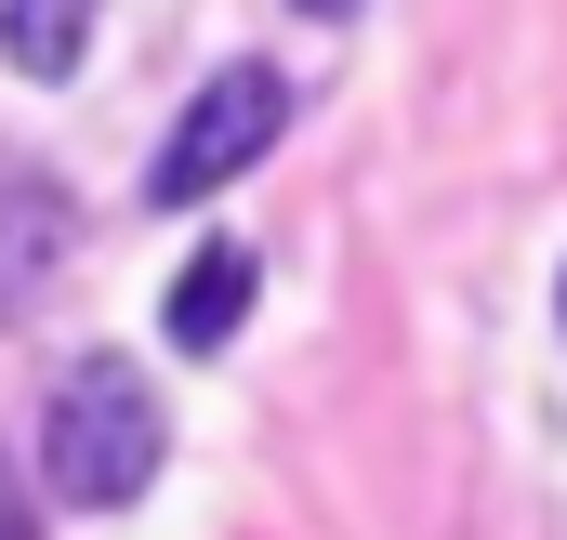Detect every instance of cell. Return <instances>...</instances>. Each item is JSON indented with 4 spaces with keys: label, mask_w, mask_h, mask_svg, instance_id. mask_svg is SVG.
<instances>
[{
    "label": "cell",
    "mask_w": 567,
    "mask_h": 540,
    "mask_svg": "<svg viewBox=\"0 0 567 540\" xmlns=\"http://www.w3.org/2000/svg\"><path fill=\"white\" fill-rule=\"evenodd\" d=\"M158 461H172L158 383H145L133 356H80L53 383V408H40V488L66 515H133L145 488H158Z\"/></svg>",
    "instance_id": "1"
},
{
    "label": "cell",
    "mask_w": 567,
    "mask_h": 540,
    "mask_svg": "<svg viewBox=\"0 0 567 540\" xmlns=\"http://www.w3.org/2000/svg\"><path fill=\"white\" fill-rule=\"evenodd\" d=\"M278 133H290V66H265V53L212 66V93H198V106L172 120V145L145 158V211H198L212 185H238Z\"/></svg>",
    "instance_id": "2"
},
{
    "label": "cell",
    "mask_w": 567,
    "mask_h": 540,
    "mask_svg": "<svg viewBox=\"0 0 567 540\" xmlns=\"http://www.w3.org/2000/svg\"><path fill=\"white\" fill-rule=\"evenodd\" d=\"M66 251H80L66 185H53V172H0V330H27V316L53 303Z\"/></svg>",
    "instance_id": "3"
},
{
    "label": "cell",
    "mask_w": 567,
    "mask_h": 540,
    "mask_svg": "<svg viewBox=\"0 0 567 540\" xmlns=\"http://www.w3.org/2000/svg\"><path fill=\"white\" fill-rule=\"evenodd\" d=\"M251 303H265V251L212 238V251H185V277L158 290V343H172V356H225Z\"/></svg>",
    "instance_id": "4"
},
{
    "label": "cell",
    "mask_w": 567,
    "mask_h": 540,
    "mask_svg": "<svg viewBox=\"0 0 567 540\" xmlns=\"http://www.w3.org/2000/svg\"><path fill=\"white\" fill-rule=\"evenodd\" d=\"M93 40V0H0V66L13 80H66Z\"/></svg>",
    "instance_id": "5"
},
{
    "label": "cell",
    "mask_w": 567,
    "mask_h": 540,
    "mask_svg": "<svg viewBox=\"0 0 567 540\" xmlns=\"http://www.w3.org/2000/svg\"><path fill=\"white\" fill-rule=\"evenodd\" d=\"M290 13H303V27H343V13H357V0H290Z\"/></svg>",
    "instance_id": "6"
},
{
    "label": "cell",
    "mask_w": 567,
    "mask_h": 540,
    "mask_svg": "<svg viewBox=\"0 0 567 540\" xmlns=\"http://www.w3.org/2000/svg\"><path fill=\"white\" fill-rule=\"evenodd\" d=\"M0 540H40V528H27V501H13V488H0Z\"/></svg>",
    "instance_id": "7"
},
{
    "label": "cell",
    "mask_w": 567,
    "mask_h": 540,
    "mask_svg": "<svg viewBox=\"0 0 567 540\" xmlns=\"http://www.w3.org/2000/svg\"><path fill=\"white\" fill-rule=\"evenodd\" d=\"M555 330H567V277H555Z\"/></svg>",
    "instance_id": "8"
}]
</instances>
